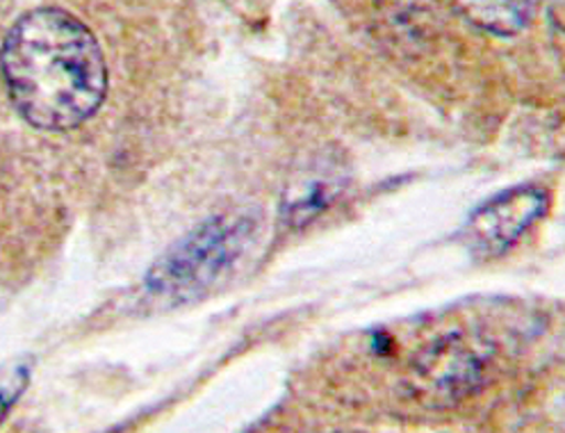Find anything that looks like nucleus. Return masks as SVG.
Returning <instances> with one entry per match:
<instances>
[{"instance_id":"20e7f679","label":"nucleus","mask_w":565,"mask_h":433,"mask_svg":"<svg viewBox=\"0 0 565 433\" xmlns=\"http://www.w3.org/2000/svg\"><path fill=\"white\" fill-rule=\"evenodd\" d=\"M454 6L475 25L509 38L532 21L541 0H454Z\"/></svg>"},{"instance_id":"39448f33","label":"nucleus","mask_w":565,"mask_h":433,"mask_svg":"<svg viewBox=\"0 0 565 433\" xmlns=\"http://www.w3.org/2000/svg\"><path fill=\"white\" fill-rule=\"evenodd\" d=\"M419 374L443 390L470 386L477 379V356L456 338L434 347L419 363Z\"/></svg>"},{"instance_id":"423d86ee","label":"nucleus","mask_w":565,"mask_h":433,"mask_svg":"<svg viewBox=\"0 0 565 433\" xmlns=\"http://www.w3.org/2000/svg\"><path fill=\"white\" fill-rule=\"evenodd\" d=\"M25 383H28V372L23 366L10 363L6 368H0V420L6 418L10 406L19 400Z\"/></svg>"},{"instance_id":"f03ea898","label":"nucleus","mask_w":565,"mask_h":433,"mask_svg":"<svg viewBox=\"0 0 565 433\" xmlns=\"http://www.w3.org/2000/svg\"><path fill=\"white\" fill-rule=\"evenodd\" d=\"M256 224L252 214H215L196 226L151 267L147 291L160 299L190 302L212 283H217L254 237Z\"/></svg>"},{"instance_id":"f257e3e1","label":"nucleus","mask_w":565,"mask_h":433,"mask_svg":"<svg viewBox=\"0 0 565 433\" xmlns=\"http://www.w3.org/2000/svg\"><path fill=\"white\" fill-rule=\"evenodd\" d=\"M0 74L21 117L51 133L85 124L108 92V66L92 30L57 8L32 10L10 28Z\"/></svg>"},{"instance_id":"7ed1b4c3","label":"nucleus","mask_w":565,"mask_h":433,"mask_svg":"<svg viewBox=\"0 0 565 433\" xmlns=\"http://www.w3.org/2000/svg\"><path fill=\"white\" fill-rule=\"evenodd\" d=\"M545 208V194L536 188H518L490 199L466 226V240L477 251L498 254L518 240Z\"/></svg>"}]
</instances>
